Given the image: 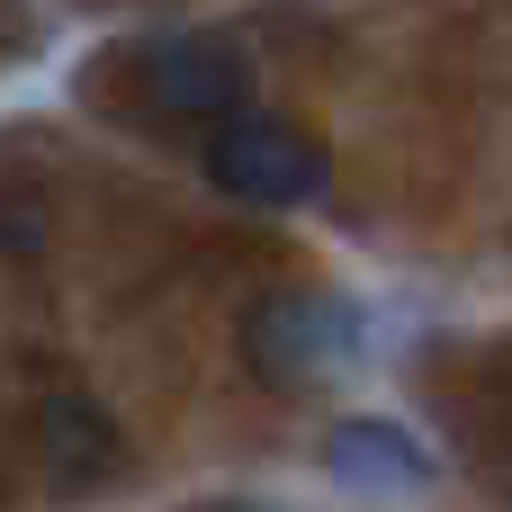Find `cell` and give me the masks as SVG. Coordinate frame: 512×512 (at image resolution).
Returning <instances> with one entry per match:
<instances>
[{"mask_svg": "<svg viewBox=\"0 0 512 512\" xmlns=\"http://www.w3.org/2000/svg\"><path fill=\"white\" fill-rule=\"evenodd\" d=\"M243 351L270 387H342L360 360H369V324L351 297H324V288H279L243 315Z\"/></svg>", "mask_w": 512, "mask_h": 512, "instance_id": "1", "label": "cell"}, {"mask_svg": "<svg viewBox=\"0 0 512 512\" xmlns=\"http://www.w3.org/2000/svg\"><path fill=\"white\" fill-rule=\"evenodd\" d=\"M207 180L243 207H306L324 189V144L288 117H225L207 135Z\"/></svg>", "mask_w": 512, "mask_h": 512, "instance_id": "2", "label": "cell"}, {"mask_svg": "<svg viewBox=\"0 0 512 512\" xmlns=\"http://www.w3.org/2000/svg\"><path fill=\"white\" fill-rule=\"evenodd\" d=\"M135 99L153 117H243L252 99V63L225 45V36H162L135 54Z\"/></svg>", "mask_w": 512, "mask_h": 512, "instance_id": "3", "label": "cell"}, {"mask_svg": "<svg viewBox=\"0 0 512 512\" xmlns=\"http://www.w3.org/2000/svg\"><path fill=\"white\" fill-rule=\"evenodd\" d=\"M324 477L342 495H423L432 486V450L414 432L378 423V414H351V423L324 432Z\"/></svg>", "mask_w": 512, "mask_h": 512, "instance_id": "4", "label": "cell"}, {"mask_svg": "<svg viewBox=\"0 0 512 512\" xmlns=\"http://www.w3.org/2000/svg\"><path fill=\"white\" fill-rule=\"evenodd\" d=\"M36 459H45V477L63 486V495H90V486H108L117 477V432H108V414L90 405V396H45L36 405Z\"/></svg>", "mask_w": 512, "mask_h": 512, "instance_id": "5", "label": "cell"}]
</instances>
